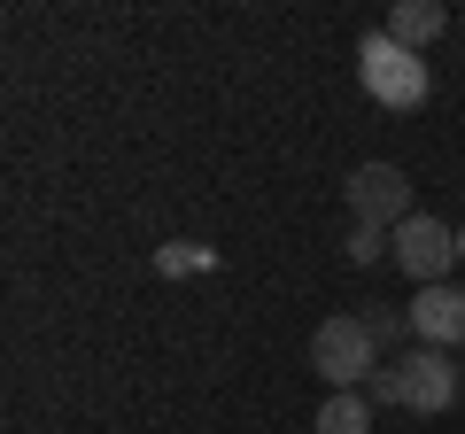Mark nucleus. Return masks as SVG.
Listing matches in <instances>:
<instances>
[{
	"label": "nucleus",
	"instance_id": "obj_10",
	"mask_svg": "<svg viewBox=\"0 0 465 434\" xmlns=\"http://www.w3.org/2000/svg\"><path fill=\"white\" fill-rule=\"evenodd\" d=\"M365 326H372V341H381V350L419 341V334H411V311H388V302H365Z\"/></svg>",
	"mask_w": 465,
	"mask_h": 434
},
{
	"label": "nucleus",
	"instance_id": "obj_8",
	"mask_svg": "<svg viewBox=\"0 0 465 434\" xmlns=\"http://www.w3.org/2000/svg\"><path fill=\"white\" fill-rule=\"evenodd\" d=\"M318 434H372V396H365V388L326 396V403H318Z\"/></svg>",
	"mask_w": 465,
	"mask_h": 434
},
{
	"label": "nucleus",
	"instance_id": "obj_4",
	"mask_svg": "<svg viewBox=\"0 0 465 434\" xmlns=\"http://www.w3.org/2000/svg\"><path fill=\"white\" fill-rule=\"evenodd\" d=\"M388 264H396L411 287H442L450 271L465 264V256H458V233H450L442 217L419 210V217H403V225H396V241H388Z\"/></svg>",
	"mask_w": 465,
	"mask_h": 434
},
{
	"label": "nucleus",
	"instance_id": "obj_12",
	"mask_svg": "<svg viewBox=\"0 0 465 434\" xmlns=\"http://www.w3.org/2000/svg\"><path fill=\"white\" fill-rule=\"evenodd\" d=\"M458 256H465V233H458Z\"/></svg>",
	"mask_w": 465,
	"mask_h": 434
},
{
	"label": "nucleus",
	"instance_id": "obj_5",
	"mask_svg": "<svg viewBox=\"0 0 465 434\" xmlns=\"http://www.w3.org/2000/svg\"><path fill=\"white\" fill-rule=\"evenodd\" d=\"M403 217H419V202H411V179H403L396 163H357L349 171V225L396 233Z\"/></svg>",
	"mask_w": 465,
	"mask_h": 434
},
{
	"label": "nucleus",
	"instance_id": "obj_6",
	"mask_svg": "<svg viewBox=\"0 0 465 434\" xmlns=\"http://www.w3.org/2000/svg\"><path fill=\"white\" fill-rule=\"evenodd\" d=\"M411 334L427 341V350H458V341H465V287H458V280L419 287V302H411Z\"/></svg>",
	"mask_w": 465,
	"mask_h": 434
},
{
	"label": "nucleus",
	"instance_id": "obj_9",
	"mask_svg": "<svg viewBox=\"0 0 465 434\" xmlns=\"http://www.w3.org/2000/svg\"><path fill=\"white\" fill-rule=\"evenodd\" d=\"M217 256L202 249V241H163V249H155V271H163V280H186V271H210Z\"/></svg>",
	"mask_w": 465,
	"mask_h": 434
},
{
	"label": "nucleus",
	"instance_id": "obj_3",
	"mask_svg": "<svg viewBox=\"0 0 465 434\" xmlns=\"http://www.w3.org/2000/svg\"><path fill=\"white\" fill-rule=\"evenodd\" d=\"M357 78H365V94L381 101V109H419L427 101V63H419L411 47H396L388 32H365L357 39Z\"/></svg>",
	"mask_w": 465,
	"mask_h": 434
},
{
	"label": "nucleus",
	"instance_id": "obj_7",
	"mask_svg": "<svg viewBox=\"0 0 465 434\" xmlns=\"http://www.w3.org/2000/svg\"><path fill=\"white\" fill-rule=\"evenodd\" d=\"M381 32L396 39V47H411V54H419V47H434V39L450 32V8H442V0H396Z\"/></svg>",
	"mask_w": 465,
	"mask_h": 434
},
{
	"label": "nucleus",
	"instance_id": "obj_2",
	"mask_svg": "<svg viewBox=\"0 0 465 434\" xmlns=\"http://www.w3.org/2000/svg\"><path fill=\"white\" fill-rule=\"evenodd\" d=\"M311 372L326 380V396H341V388H372V372H381V341H372L365 318H326L311 334Z\"/></svg>",
	"mask_w": 465,
	"mask_h": 434
},
{
	"label": "nucleus",
	"instance_id": "obj_11",
	"mask_svg": "<svg viewBox=\"0 0 465 434\" xmlns=\"http://www.w3.org/2000/svg\"><path fill=\"white\" fill-rule=\"evenodd\" d=\"M388 241H396V233H381V225H349V264H381Z\"/></svg>",
	"mask_w": 465,
	"mask_h": 434
},
{
	"label": "nucleus",
	"instance_id": "obj_1",
	"mask_svg": "<svg viewBox=\"0 0 465 434\" xmlns=\"http://www.w3.org/2000/svg\"><path fill=\"white\" fill-rule=\"evenodd\" d=\"M458 388H465L458 357H450V350H427V341H411V350H403L388 372H372L365 396H372V403H396V411L434 419V411H450V403H458Z\"/></svg>",
	"mask_w": 465,
	"mask_h": 434
}]
</instances>
